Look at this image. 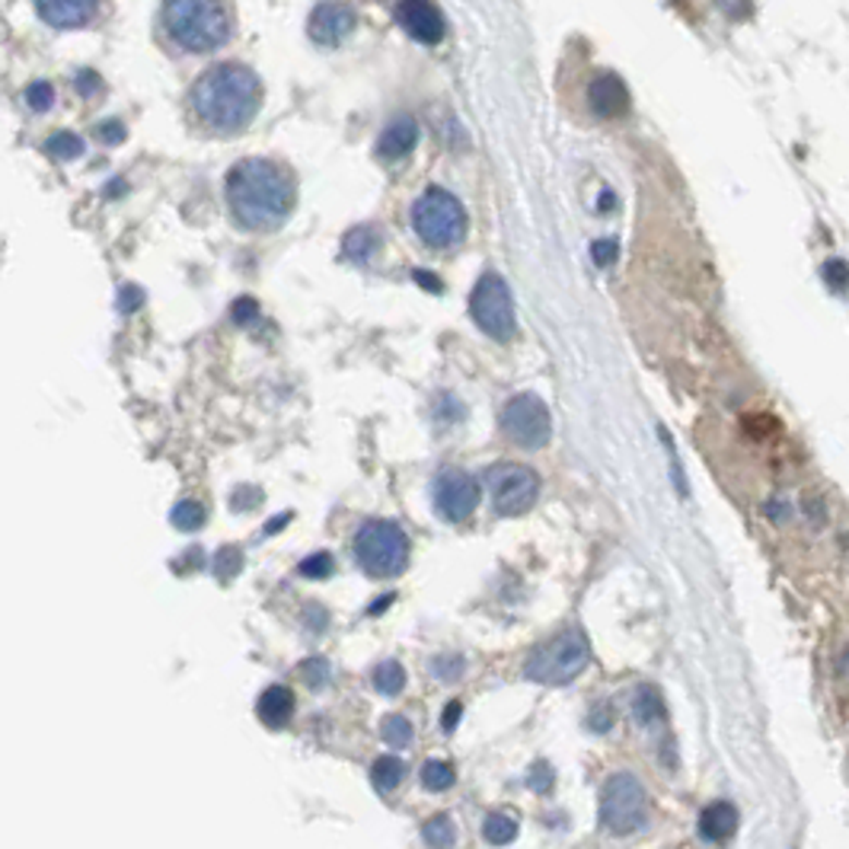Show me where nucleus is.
<instances>
[{
  "label": "nucleus",
  "mask_w": 849,
  "mask_h": 849,
  "mask_svg": "<svg viewBox=\"0 0 849 849\" xmlns=\"http://www.w3.org/2000/svg\"><path fill=\"white\" fill-rule=\"evenodd\" d=\"M298 202L295 176L275 160L250 157L240 160L227 176V205L247 230H275L282 227Z\"/></svg>",
  "instance_id": "1"
},
{
  "label": "nucleus",
  "mask_w": 849,
  "mask_h": 849,
  "mask_svg": "<svg viewBox=\"0 0 849 849\" xmlns=\"http://www.w3.org/2000/svg\"><path fill=\"white\" fill-rule=\"evenodd\" d=\"M192 112L202 125L217 134H237L250 125L262 106V84L243 64H217L192 86Z\"/></svg>",
  "instance_id": "2"
},
{
  "label": "nucleus",
  "mask_w": 849,
  "mask_h": 849,
  "mask_svg": "<svg viewBox=\"0 0 849 849\" xmlns=\"http://www.w3.org/2000/svg\"><path fill=\"white\" fill-rule=\"evenodd\" d=\"M164 29L182 51H214L227 45L234 20L224 0H167L164 3Z\"/></svg>",
  "instance_id": "3"
},
{
  "label": "nucleus",
  "mask_w": 849,
  "mask_h": 849,
  "mask_svg": "<svg viewBox=\"0 0 849 849\" xmlns=\"http://www.w3.org/2000/svg\"><path fill=\"white\" fill-rule=\"evenodd\" d=\"M588 661H591V645L582 630L572 626V630L552 636L550 642L537 645L524 665V674L547 686H565L588 668Z\"/></svg>",
  "instance_id": "4"
},
{
  "label": "nucleus",
  "mask_w": 849,
  "mask_h": 849,
  "mask_svg": "<svg viewBox=\"0 0 849 849\" xmlns=\"http://www.w3.org/2000/svg\"><path fill=\"white\" fill-rule=\"evenodd\" d=\"M412 230L431 250H454L467 237V212L451 192L428 189L412 205Z\"/></svg>",
  "instance_id": "5"
},
{
  "label": "nucleus",
  "mask_w": 849,
  "mask_h": 849,
  "mask_svg": "<svg viewBox=\"0 0 849 849\" xmlns=\"http://www.w3.org/2000/svg\"><path fill=\"white\" fill-rule=\"evenodd\" d=\"M600 824L613 837H633L648 827V796L633 773H613L603 782Z\"/></svg>",
  "instance_id": "6"
},
{
  "label": "nucleus",
  "mask_w": 849,
  "mask_h": 849,
  "mask_svg": "<svg viewBox=\"0 0 849 849\" xmlns=\"http://www.w3.org/2000/svg\"><path fill=\"white\" fill-rule=\"evenodd\" d=\"M355 559L371 578H393L409 562V540L393 521H368L355 537Z\"/></svg>",
  "instance_id": "7"
},
{
  "label": "nucleus",
  "mask_w": 849,
  "mask_h": 849,
  "mask_svg": "<svg viewBox=\"0 0 849 849\" xmlns=\"http://www.w3.org/2000/svg\"><path fill=\"white\" fill-rule=\"evenodd\" d=\"M469 310H473V320L476 326L495 342H509L517 330V320H514V300H511L509 285L502 275L495 272H486L476 288H473V298H469Z\"/></svg>",
  "instance_id": "8"
},
{
  "label": "nucleus",
  "mask_w": 849,
  "mask_h": 849,
  "mask_svg": "<svg viewBox=\"0 0 849 849\" xmlns=\"http://www.w3.org/2000/svg\"><path fill=\"white\" fill-rule=\"evenodd\" d=\"M502 431L511 444L524 447V451H540L550 444L552 419L547 403L534 393H521L505 403L502 409Z\"/></svg>",
  "instance_id": "9"
},
{
  "label": "nucleus",
  "mask_w": 849,
  "mask_h": 849,
  "mask_svg": "<svg viewBox=\"0 0 849 849\" xmlns=\"http://www.w3.org/2000/svg\"><path fill=\"white\" fill-rule=\"evenodd\" d=\"M486 486L492 495V509L502 517H517L534 509L540 495V479L530 467L521 464H495L486 473Z\"/></svg>",
  "instance_id": "10"
},
{
  "label": "nucleus",
  "mask_w": 849,
  "mask_h": 849,
  "mask_svg": "<svg viewBox=\"0 0 849 849\" xmlns=\"http://www.w3.org/2000/svg\"><path fill=\"white\" fill-rule=\"evenodd\" d=\"M431 499H434V511L451 521V524H461L467 521L469 514L479 505V486L476 479L464 473V469H441L434 486H431Z\"/></svg>",
  "instance_id": "11"
},
{
  "label": "nucleus",
  "mask_w": 849,
  "mask_h": 849,
  "mask_svg": "<svg viewBox=\"0 0 849 849\" xmlns=\"http://www.w3.org/2000/svg\"><path fill=\"white\" fill-rule=\"evenodd\" d=\"M310 39L316 45H326V48H336L342 45L351 29H355V10L348 3H339V0H326L320 7H313L310 13Z\"/></svg>",
  "instance_id": "12"
},
{
  "label": "nucleus",
  "mask_w": 849,
  "mask_h": 849,
  "mask_svg": "<svg viewBox=\"0 0 849 849\" xmlns=\"http://www.w3.org/2000/svg\"><path fill=\"white\" fill-rule=\"evenodd\" d=\"M399 23L403 29L422 45H438L444 39L447 26H444V16L441 10L431 3V0H403L399 3Z\"/></svg>",
  "instance_id": "13"
},
{
  "label": "nucleus",
  "mask_w": 849,
  "mask_h": 849,
  "mask_svg": "<svg viewBox=\"0 0 849 849\" xmlns=\"http://www.w3.org/2000/svg\"><path fill=\"white\" fill-rule=\"evenodd\" d=\"M36 10L55 29H81L96 16L99 0H36Z\"/></svg>",
  "instance_id": "14"
},
{
  "label": "nucleus",
  "mask_w": 849,
  "mask_h": 849,
  "mask_svg": "<svg viewBox=\"0 0 849 849\" xmlns=\"http://www.w3.org/2000/svg\"><path fill=\"white\" fill-rule=\"evenodd\" d=\"M588 99L600 119H620L630 109V93L617 74H600L588 89Z\"/></svg>",
  "instance_id": "15"
},
{
  "label": "nucleus",
  "mask_w": 849,
  "mask_h": 849,
  "mask_svg": "<svg viewBox=\"0 0 849 849\" xmlns=\"http://www.w3.org/2000/svg\"><path fill=\"white\" fill-rule=\"evenodd\" d=\"M255 716L265 728L282 731L295 716V693L288 686H268L255 703Z\"/></svg>",
  "instance_id": "16"
},
{
  "label": "nucleus",
  "mask_w": 849,
  "mask_h": 849,
  "mask_svg": "<svg viewBox=\"0 0 849 849\" xmlns=\"http://www.w3.org/2000/svg\"><path fill=\"white\" fill-rule=\"evenodd\" d=\"M416 141H419V125H416V119L399 116V119L390 122L386 131L381 134V141H378V154H381L383 160H403V157L416 147Z\"/></svg>",
  "instance_id": "17"
},
{
  "label": "nucleus",
  "mask_w": 849,
  "mask_h": 849,
  "mask_svg": "<svg viewBox=\"0 0 849 849\" xmlns=\"http://www.w3.org/2000/svg\"><path fill=\"white\" fill-rule=\"evenodd\" d=\"M738 830V811L728 802H716L709 805L703 814H699V834L713 844H722V840H731Z\"/></svg>",
  "instance_id": "18"
},
{
  "label": "nucleus",
  "mask_w": 849,
  "mask_h": 849,
  "mask_svg": "<svg viewBox=\"0 0 849 849\" xmlns=\"http://www.w3.org/2000/svg\"><path fill=\"white\" fill-rule=\"evenodd\" d=\"M342 250H345V255H348L351 262L364 265V262H371L374 255L381 253V234H378L374 227H355V230L345 234Z\"/></svg>",
  "instance_id": "19"
},
{
  "label": "nucleus",
  "mask_w": 849,
  "mask_h": 849,
  "mask_svg": "<svg viewBox=\"0 0 849 849\" xmlns=\"http://www.w3.org/2000/svg\"><path fill=\"white\" fill-rule=\"evenodd\" d=\"M403 776H406V764L399 757H393V754L378 757L374 769H371V782H374L378 792H393L403 782Z\"/></svg>",
  "instance_id": "20"
},
{
  "label": "nucleus",
  "mask_w": 849,
  "mask_h": 849,
  "mask_svg": "<svg viewBox=\"0 0 849 849\" xmlns=\"http://www.w3.org/2000/svg\"><path fill=\"white\" fill-rule=\"evenodd\" d=\"M633 713L642 725H655L665 719V706H661V696L658 690L651 686H638L636 690V703H633Z\"/></svg>",
  "instance_id": "21"
},
{
  "label": "nucleus",
  "mask_w": 849,
  "mask_h": 849,
  "mask_svg": "<svg viewBox=\"0 0 849 849\" xmlns=\"http://www.w3.org/2000/svg\"><path fill=\"white\" fill-rule=\"evenodd\" d=\"M482 837L492 844V847H505L517 837V821L511 814H489L486 824H482Z\"/></svg>",
  "instance_id": "22"
},
{
  "label": "nucleus",
  "mask_w": 849,
  "mask_h": 849,
  "mask_svg": "<svg viewBox=\"0 0 849 849\" xmlns=\"http://www.w3.org/2000/svg\"><path fill=\"white\" fill-rule=\"evenodd\" d=\"M422 837L428 847H454V824H451V817L447 814H434V817H428L422 827Z\"/></svg>",
  "instance_id": "23"
},
{
  "label": "nucleus",
  "mask_w": 849,
  "mask_h": 849,
  "mask_svg": "<svg viewBox=\"0 0 849 849\" xmlns=\"http://www.w3.org/2000/svg\"><path fill=\"white\" fill-rule=\"evenodd\" d=\"M374 686L381 690L383 696H396V693H403V686H406V671H403V665H399V661H383V665H378V671H374Z\"/></svg>",
  "instance_id": "24"
},
{
  "label": "nucleus",
  "mask_w": 849,
  "mask_h": 849,
  "mask_svg": "<svg viewBox=\"0 0 849 849\" xmlns=\"http://www.w3.org/2000/svg\"><path fill=\"white\" fill-rule=\"evenodd\" d=\"M381 734L390 748L403 751V748H409V744H412V722H409V719H403V716H386V719L381 722Z\"/></svg>",
  "instance_id": "25"
},
{
  "label": "nucleus",
  "mask_w": 849,
  "mask_h": 849,
  "mask_svg": "<svg viewBox=\"0 0 849 849\" xmlns=\"http://www.w3.org/2000/svg\"><path fill=\"white\" fill-rule=\"evenodd\" d=\"M45 151H48L51 157H58V160H74V157L84 154V141H81L77 134H71V131H58L55 137H48Z\"/></svg>",
  "instance_id": "26"
},
{
  "label": "nucleus",
  "mask_w": 849,
  "mask_h": 849,
  "mask_svg": "<svg viewBox=\"0 0 849 849\" xmlns=\"http://www.w3.org/2000/svg\"><path fill=\"white\" fill-rule=\"evenodd\" d=\"M422 782L424 789H431V792L451 789V786H454V766L441 764V761H428V764L422 766Z\"/></svg>",
  "instance_id": "27"
},
{
  "label": "nucleus",
  "mask_w": 849,
  "mask_h": 849,
  "mask_svg": "<svg viewBox=\"0 0 849 849\" xmlns=\"http://www.w3.org/2000/svg\"><path fill=\"white\" fill-rule=\"evenodd\" d=\"M333 569H336V562H333L330 552H313L300 562L298 575H303V578H330Z\"/></svg>",
  "instance_id": "28"
},
{
  "label": "nucleus",
  "mask_w": 849,
  "mask_h": 849,
  "mask_svg": "<svg viewBox=\"0 0 849 849\" xmlns=\"http://www.w3.org/2000/svg\"><path fill=\"white\" fill-rule=\"evenodd\" d=\"M172 524L179 530H199L205 524V509L199 502H182V505L172 509Z\"/></svg>",
  "instance_id": "29"
},
{
  "label": "nucleus",
  "mask_w": 849,
  "mask_h": 849,
  "mask_svg": "<svg viewBox=\"0 0 849 849\" xmlns=\"http://www.w3.org/2000/svg\"><path fill=\"white\" fill-rule=\"evenodd\" d=\"M298 674L303 678L307 686H313V690H320V686H326L330 683V665L323 661V658H307L303 665L298 668Z\"/></svg>",
  "instance_id": "30"
},
{
  "label": "nucleus",
  "mask_w": 849,
  "mask_h": 849,
  "mask_svg": "<svg viewBox=\"0 0 849 849\" xmlns=\"http://www.w3.org/2000/svg\"><path fill=\"white\" fill-rule=\"evenodd\" d=\"M240 569H243V552L237 550V547H227V550L217 552L214 572H217L220 578H234V575H240Z\"/></svg>",
  "instance_id": "31"
},
{
  "label": "nucleus",
  "mask_w": 849,
  "mask_h": 849,
  "mask_svg": "<svg viewBox=\"0 0 849 849\" xmlns=\"http://www.w3.org/2000/svg\"><path fill=\"white\" fill-rule=\"evenodd\" d=\"M431 671H434V678L441 680H461L464 678V671H467V661H464L461 655H444V658H434V661H431Z\"/></svg>",
  "instance_id": "32"
},
{
  "label": "nucleus",
  "mask_w": 849,
  "mask_h": 849,
  "mask_svg": "<svg viewBox=\"0 0 849 849\" xmlns=\"http://www.w3.org/2000/svg\"><path fill=\"white\" fill-rule=\"evenodd\" d=\"M26 103H29L36 112H45V109L55 103V89H51L48 81H36V84L26 89Z\"/></svg>",
  "instance_id": "33"
},
{
  "label": "nucleus",
  "mask_w": 849,
  "mask_h": 849,
  "mask_svg": "<svg viewBox=\"0 0 849 849\" xmlns=\"http://www.w3.org/2000/svg\"><path fill=\"white\" fill-rule=\"evenodd\" d=\"M824 282L837 291V295H847V262L844 259H834L824 265Z\"/></svg>",
  "instance_id": "34"
},
{
  "label": "nucleus",
  "mask_w": 849,
  "mask_h": 849,
  "mask_svg": "<svg viewBox=\"0 0 849 849\" xmlns=\"http://www.w3.org/2000/svg\"><path fill=\"white\" fill-rule=\"evenodd\" d=\"M617 255H620V243H617V240H597L595 247H591V259H595L600 268L613 265Z\"/></svg>",
  "instance_id": "35"
},
{
  "label": "nucleus",
  "mask_w": 849,
  "mask_h": 849,
  "mask_svg": "<svg viewBox=\"0 0 849 849\" xmlns=\"http://www.w3.org/2000/svg\"><path fill=\"white\" fill-rule=\"evenodd\" d=\"M234 320L240 323V326H250L253 320H259V303H255L253 298H240L237 303H234Z\"/></svg>",
  "instance_id": "36"
},
{
  "label": "nucleus",
  "mask_w": 849,
  "mask_h": 849,
  "mask_svg": "<svg viewBox=\"0 0 849 849\" xmlns=\"http://www.w3.org/2000/svg\"><path fill=\"white\" fill-rule=\"evenodd\" d=\"M552 786V769L547 764H537L530 769V789L534 792H547Z\"/></svg>",
  "instance_id": "37"
},
{
  "label": "nucleus",
  "mask_w": 849,
  "mask_h": 849,
  "mask_svg": "<svg viewBox=\"0 0 849 849\" xmlns=\"http://www.w3.org/2000/svg\"><path fill=\"white\" fill-rule=\"evenodd\" d=\"M461 716H464V706H461L457 699H454V703H447V709H444V716H441V728L451 734V731L461 725Z\"/></svg>",
  "instance_id": "38"
},
{
  "label": "nucleus",
  "mask_w": 849,
  "mask_h": 849,
  "mask_svg": "<svg viewBox=\"0 0 849 849\" xmlns=\"http://www.w3.org/2000/svg\"><path fill=\"white\" fill-rule=\"evenodd\" d=\"M412 278H416V285H422L424 291H431V295H441V278L438 275H431V272H424V268H416L412 272Z\"/></svg>",
  "instance_id": "39"
},
{
  "label": "nucleus",
  "mask_w": 849,
  "mask_h": 849,
  "mask_svg": "<svg viewBox=\"0 0 849 849\" xmlns=\"http://www.w3.org/2000/svg\"><path fill=\"white\" fill-rule=\"evenodd\" d=\"M141 300H144V298H141V291H137V288H125V298H122V310H125V313H128V310H134V307H137Z\"/></svg>",
  "instance_id": "40"
},
{
  "label": "nucleus",
  "mask_w": 849,
  "mask_h": 849,
  "mask_svg": "<svg viewBox=\"0 0 849 849\" xmlns=\"http://www.w3.org/2000/svg\"><path fill=\"white\" fill-rule=\"evenodd\" d=\"M288 521H291V514H288V511H285V514H278V517H275L272 524H265V534H278V530H282V527H285Z\"/></svg>",
  "instance_id": "41"
}]
</instances>
